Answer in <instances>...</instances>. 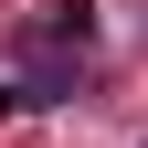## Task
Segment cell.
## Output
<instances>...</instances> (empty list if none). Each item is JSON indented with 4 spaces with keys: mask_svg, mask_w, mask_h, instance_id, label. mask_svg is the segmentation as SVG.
I'll return each instance as SVG.
<instances>
[{
    "mask_svg": "<svg viewBox=\"0 0 148 148\" xmlns=\"http://www.w3.org/2000/svg\"><path fill=\"white\" fill-rule=\"evenodd\" d=\"M0 116H21V95H11V85H0Z\"/></svg>",
    "mask_w": 148,
    "mask_h": 148,
    "instance_id": "6da1fadb",
    "label": "cell"
}]
</instances>
